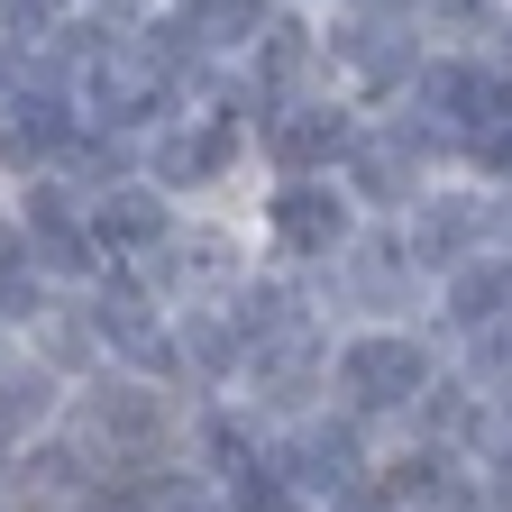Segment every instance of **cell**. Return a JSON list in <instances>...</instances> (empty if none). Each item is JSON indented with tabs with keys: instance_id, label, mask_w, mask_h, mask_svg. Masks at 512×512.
<instances>
[{
	"instance_id": "1",
	"label": "cell",
	"mask_w": 512,
	"mask_h": 512,
	"mask_svg": "<svg viewBox=\"0 0 512 512\" xmlns=\"http://www.w3.org/2000/svg\"><path fill=\"white\" fill-rule=\"evenodd\" d=\"M183 384L138 375V366H92L83 384H64V439L92 458V476H128V467H165L183 458V430H192Z\"/></svg>"
},
{
	"instance_id": "2",
	"label": "cell",
	"mask_w": 512,
	"mask_h": 512,
	"mask_svg": "<svg viewBox=\"0 0 512 512\" xmlns=\"http://www.w3.org/2000/svg\"><path fill=\"white\" fill-rule=\"evenodd\" d=\"M439 366H448V339L430 320H357V330H330V403L375 439H394L412 403L439 384Z\"/></svg>"
},
{
	"instance_id": "3",
	"label": "cell",
	"mask_w": 512,
	"mask_h": 512,
	"mask_svg": "<svg viewBox=\"0 0 512 512\" xmlns=\"http://www.w3.org/2000/svg\"><path fill=\"white\" fill-rule=\"evenodd\" d=\"M138 174L165 183L183 211H247L256 202V128L247 110H174L138 138Z\"/></svg>"
},
{
	"instance_id": "4",
	"label": "cell",
	"mask_w": 512,
	"mask_h": 512,
	"mask_svg": "<svg viewBox=\"0 0 512 512\" xmlns=\"http://www.w3.org/2000/svg\"><path fill=\"white\" fill-rule=\"evenodd\" d=\"M439 174H458V138H448V128H430L412 101H394V110H366L357 147H348V165H339L348 202H357L366 220H403V211L421 202V192H430Z\"/></svg>"
},
{
	"instance_id": "5",
	"label": "cell",
	"mask_w": 512,
	"mask_h": 512,
	"mask_svg": "<svg viewBox=\"0 0 512 512\" xmlns=\"http://www.w3.org/2000/svg\"><path fill=\"white\" fill-rule=\"evenodd\" d=\"M320 64H330V92L357 101V110H394L421 64H430V37L412 10H320Z\"/></svg>"
},
{
	"instance_id": "6",
	"label": "cell",
	"mask_w": 512,
	"mask_h": 512,
	"mask_svg": "<svg viewBox=\"0 0 512 512\" xmlns=\"http://www.w3.org/2000/svg\"><path fill=\"white\" fill-rule=\"evenodd\" d=\"M247 220H256V256H266V266H293V275H330L339 256H348V238L366 229V211L348 202V183H339V174L256 183Z\"/></svg>"
},
{
	"instance_id": "7",
	"label": "cell",
	"mask_w": 512,
	"mask_h": 512,
	"mask_svg": "<svg viewBox=\"0 0 512 512\" xmlns=\"http://www.w3.org/2000/svg\"><path fill=\"white\" fill-rule=\"evenodd\" d=\"M311 284H320L330 330H357V320H430V275H421V256L403 247L394 220H366L348 238V256Z\"/></svg>"
},
{
	"instance_id": "8",
	"label": "cell",
	"mask_w": 512,
	"mask_h": 512,
	"mask_svg": "<svg viewBox=\"0 0 512 512\" xmlns=\"http://www.w3.org/2000/svg\"><path fill=\"white\" fill-rule=\"evenodd\" d=\"M266 256H256V220L247 211H183L174 247L156 256V266H138V284L156 302H229Z\"/></svg>"
},
{
	"instance_id": "9",
	"label": "cell",
	"mask_w": 512,
	"mask_h": 512,
	"mask_svg": "<svg viewBox=\"0 0 512 512\" xmlns=\"http://www.w3.org/2000/svg\"><path fill=\"white\" fill-rule=\"evenodd\" d=\"M403 101L430 128H448V138H458V165H467V147L485 138V128H512V64L494 46H430L421 83Z\"/></svg>"
},
{
	"instance_id": "10",
	"label": "cell",
	"mask_w": 512,
	"mask_h": 512,
	"mask_svg": "<svg viewBox=\"0 0 512 512\" xmlns=\"http://www.w3.org/2000/svg\"><path fill=\"white\" fill-rule=\"evenodd\" d=\"M10 229L28 238L37 275H46L55 293H92V284L110 275V256L92 247V211H83V192L64 183V174H28V183H10Z\"/></svg>"
},
{
	"instance_id": "11",
	"label": "cell",
	"mask_w": 512,
	"mask_h": 512,
	"mask_svg": "<svg viewBox=\"0 0 512 512\" xmlns=\"http://www.w3.org/2000/svg\"><path fill=\"white\" fill-rule=\"evenodd\" d=\"M247 128H256V174L266 183H302V174H339L348 165L366 110L339 101V92H302V101H266Z\"/></svg>"
},
{
	"instance_id": "12",
	"label": "cell",
	"mask_w": 512,
	"mask_h": 512,
	"mask_svg": "<svg viewBox=\"0 0 512 512\" xmlns=\"http://www.w3.org/2000/svg\"><path fill=\"white\" fill-rule=\"evenodd\" d=\"M266 458H275L311 503H330V494H348L357 476H375V467H384V439H375L366 421H348L339 403H320V412H302V421L266 430Z\"/></svg>"
},
{
	"instance_id": "13",
	"label": "cell",
	"mask_w": 512,
	"mask_h": 512,
	"mask_svg": "<svg viewBox=\"0 0 512 512\" xmlns=\"http://www.w3.org/2000/svg\"><path fill=\"white\" fill-rule=\"evenodd\" d=\"M494 211H503V192H494V183H476V174H439L394 229H403V247L421 256V275L439 284L448 266H467V256L494 247Z\"/></svg>"
},
{
	"instance_id": "14",
	"label": "cell",
	"mask_w": 512,
	"mask_h": 512,
	"mask_svg": "<svg viewBox=\"0 0 512 512\" xmlns=\"http://www.w3.org/2000/svg\"><path fill=\"white\" fill-rule=\"evenodd\" d=\"M229 403L256 421V430H284L302 412L330 403V330H302V339H275V348H247V375L229 384Z\"/></svg>"
},
{
	"instance_id": "15",
	"label": "cell",
	"mask_w": 512,
	"mask_h": 512,
	"mask_svg": "<svg viewBox=\"0 0 512 512\" xmlns=\"http://www.w3.org/2000/svg\"><path fill=\"white\" fill-rule=\"evenodd\" d=\"M83 311H92L110 366H138V375L183 384V375H174V302H156L138 275H101V284L83 293Z\"/></svg>"
},
{
	"instance_id": "16",
	"label": "cell",
	"mask_w": 512,
	"mask_h": 512,
	"mask_svg": "<svg viewBox=\"0 0 512 512\" xmlns=\"http://www.w3.org/2000/svg\"><path fill=\"white\" fill-rule=\"evenodd\" d=\"M83 211H92V247L110 256V275L156 266V256L174 247V229H183V202L165 183H147V174H128L110 192H83Z\"/></svg>"
},
{
	"instance_id": "17",
	"label": "cell",
	"mask_w": 512,
	"mask_h": 512,
	"mask_svg": "<svg viewBox=\"0 0 512 512\" xmlns=\"http://www.w3.org/2000/svg\"><path fill=\"white\" fill-rule=\"evenodd\" d=\"M238 83H247L256 110H266V101H302V92H330V64H320V10L284 0V10L266 19V37L247 46Z\"/></svg>"
},
{
	"instance_id": "18",
	"label": "cell",
	"mask_w": 512,
	"mask_h": 512,
	"mask_svg": "<svg viewBox=\"0 0 512 512\" xmlns=\"http://www.w3.org/2000/svg\"><path fill=\"white\" fill-rule=\"evenodd\" d=\"M74 147H83V101H74V83H37L10 119H0V183L64 174Z\"/></svg>"
},
{
	"instance_id": "19",
	"label": "cell",
	"mask_w": 512,
	"mask_h": 512,
	"mask_svg": "<svg viewBox=\"0 0 512 512\" xmlns=\"http://www.w3.org/2000/svg\"><path fill=\"white\" fill-rule=\"evenodd\" d=\"M64 421V375L37 357V348H0V467H19L28 448Z\"/></svg>"
},
{
	"instance_id": "20",
	"label": "cell",
	"mask_w": 512,
	"mask_h": 512,
	"mask_svg": "<svg viewBox=\"0 0 512 512\" xmlns=\"http://www.w3.org/2000/svg\"><path fill=\"white\" fill-rule=\"evenodd\" d=\"M174 375L183 394H229L247 375V330L229 302H174Z\"/></svg>"
},
{
	"instance_id": "21",
	"label": "cell",
	"mask_w": 512,
	"mask_h": 512,
	"mask_svg": "<svg viewBox=\"0 0 512 512\" xmlns=\"http://www.w3.org/2000/svg\"><path fill=\"white\" fill-rule=\"evenodd\" d=\"M503 311H512V256L503 247L467 256V266H448L430 284V330L439 339H467V330H485V320H503Z\"/></svg>"
},
{
	"instance_id": "22",
	"label": "cell",
	"mask_w": 512,
	"mask_h": 512,
	"mask_svg": "<svg viewBox=\"0 0 512 512\" xmlns=\"http://www.w3.org/2000/svg\"><path fill=\"white\" fill-rule=\"evenodd\" d=\"M412 448H439V458H485V394L458 375V366H439V384L412 403V421L394 430Z\"/></svg>"
},
{
	"instance_id": "23",
	"label": "cell",
	"mask_w": 512,
	"mask_h": 512,
	"mask_svg": "<svg viewBox=\"0 0 512 512\" xmlns=\"http://www.w3.org/2000/svg\"><path fill=\"white\" fill-rule=\"evenodd\" d=\"M275 10H284V0H165V19L202 46L211 64H247V46L266 37Z\"/></svg>"
},
{
	"instance_id": "24",
	"label": "cell",
	"mask_w": 512,
	"mask_h": 512,
	"mask_svg": "<svg viewBox=\"0 0 512 512\" xmlns=\"http://www.w3.org/2000/svg\"><path fill=\"white\" fill-rule=\"evenodd\" d=\"M19 348H37V357H46L64 384H83L92 366H110V357H101V330H92V311H83V293H55V311L37 320V330H28Z\"/></svg>"
},
{
	"instance_id": "25",
	"label": "cell",
	"mask_w": 512,
	"mask_h": 512,
	"mask_svg": "<svg viewBox=\"0 0 512 512\" xmlns=\"http://www.w3.org/2000/svg\"><path fill=\"white\" fill-rule=\"evenodd\" d=\"M503 10H512V0H412V19H421L430 46H494Z\"/></svg>"
},
{
	"instance_id": "26",
	"label": "cell",
	"mask_w": 512,
	"mask_h": 512,
	"mask_svg": "<svg viewBox=\"0 0 512 512\" xmlns=\"http://www.w3.org/2000/svg\"><path fill=\"white\" fill-rule=\"evenodd\" d=\"M220 503H229V512H320V503H311V494L266 458V448H256L238 476H220Z\"/></svg>"
},
{
	"instance_id": "27",
	"label": "cell",
	"mask_w": 512,
	"mask_h": 512,
	"mask_svg": "<svg viewBox=\"0 0 512 512\" xmlns=\"http://www.w3.org/2000/svg\"><path fill=\"white\" fill-rule=\"evenodd\" d=\"M448 366H458L476 394H512V311L485 320V330H467V339H448Z\"/></svg>"
},
{
	"instance_id": "28",
	"label": "cell",
	"mask_w": 512,
	"mask_h": 512,
	"mask_svg": "<svg viewBox=\"0 0 512 512\" xmlns=\"http://www.w3.org/2000/svg\"><path fill=\"white\" fill-rule=\"evenodd\" d=\"M37 83H55V74H46V55H37L28 37H0V119H10Z\"/></svg>"
},
{
	"instance_id": "29",
	"label": "cell",
	"mask_w": 512,
	"mask_h": 512,
	"mask_svg": "<svg viewBox=\"0 0 512 512\" xmlns=\"http://www.w3.org/2000/svg\"><path fill=\"white\" fill-rule=\"evenodd\" d=\"M320 512H412V503H403L394 485H384V467H375V476H357L348 494H330V503H320Z\"/></svg>"
},
{
	"instance_id": "30",
	"label": "cell",
	"mask_w": 512,
	"mask_h": 512,
	"mask_svg": "<svg viewBox=\"0 0 512 512\" xmlns=\"http://www.w3.org/2000/svg\"><path fill=\"white\" fill-rule=\"evenodd\" d=\"M494 247L512 256V192H503V211H494Z\"/></svg>"
},
{
	"instance_id": "31",
	"label": "cell",
	"mask_w": 512,
	"mask_h": 512,
	"mask_svg": "<svg viewBox=\"0 0 512 512\" xmlns=\"http://www.w3.org/2000/svg\"><path fill=\"white\" fill-rule=\"evenodd\" d=\"M494 55H503V64H512V10H503V37H494Z\"/></svg>"
},
{
	"instance_id": "32",
	"label": "cell",
	"mask_w": 512,
	"mask_h": 512,
	"mask_svg": "<svg viewBox=\"0 0 512 512\" xmlns=\"http://www.w3.org/2000/svg\"><path fill=\"white\" fill-rule=\"evenodd\" d=\"M55 10H92V0H55Z\"/></svg>"
},
{
	"instance_id": "33",
	"label": "cell",
	"mask_w": 512,
	"mask_h": 512,
	"mask_svg": "<svg viewBox=\"0 0 512 512\" xmlns=\"http://www.w3.org/2000/svg\"><path fill=\"white\" fill-rule=\"evenodd\" d=\"M0 348H10V339H0Z\"/></svg>"
}]
</instances>
